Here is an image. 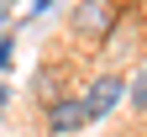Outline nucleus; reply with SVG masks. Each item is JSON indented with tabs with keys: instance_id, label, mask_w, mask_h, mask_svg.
I'll use <instances>...</instances> for the list:
<instances>
[{
	"instance_id": "obj_1",
	"label": "nucleus",
	"mask_w": 147,
	"mask_h": 137,
	"mask_svg": "<svg viewBox=\"0 0 147 137\" xmlns=\"http://www.w3.org/2000/svg\"><path fill=\"white\" fill-rule=\"evenodd\" d=\"M121 27V0H74L68 11V32L89 48H105Z\"/></svg>"
},
{
	"instance_id": "obj_2",
	"label": "nucleus",
	"mask_w": 147,
	"mask_h": 137,
	"mask_svg": "<svg viewBox=\"0 0 147 137\" xmlns=\"http://www.w3.org/2000/svg\"><path fill=\"white\" fill-rule=\"evenodd\" d=\"M126 90H131V79H126V74H116V69H110V74H100V79L84 90V106H89V127H95V121H105V116H110V111H116V106L126 100Z\"/></svg>"
},
{
	"instance_id": "obj_3",
	"label": "nucleus",
	"mask_w": 147,
	"mask_h": 137,
	"mask_svg": "<svg viewBox=\"0 0 147 137\" xmlns=\"http://www.w3.org/2000/svg\"><path fill=\"white\" fill-rule=\"evenodd\" d=\"M84 127H89L84 95H53V100H47V132L53 137H74V132H84Z\"/></svg>"
},
{
	"instance_id": "obj_4",
	"label": "nucleus",
	"mask_w": 147,
	"mask_h": 137,
	"mask_svg": "<svg viewBox=\"0 0 147 137\" xmlns=\"http://www.w3.org/2000/svg\"><path fill=\"white\" fill-rule=\"evenodd\" d=\"M126 100H131V111H142V116H147V63L131 74V90H126Z\"/></svg>"
},
{
	"instance_id": "obj_5",
	"label": "nucleus",
	"mask_w": 147,
	"mask_h": 137,
	"mask_svg": "<svg viewBox=\"0 0 147 137\" xmlns=\"http://www.w3.org/2000/svg\"><path fill=\"white\" fill-rule=\"evenodd\" d=\"M11 53H16V48H11V32H0V74L11 69Z\"/></svg>"
},
{
	"instance_id": "obj_6",
	"label": "nucleus",
	"mask_w": 147,
	"mask_h": 137,
	"mask_svg": "<svg viewBox=\"0 0 147 137\" xmlns=\"http://www.w3.org/2000/svg\"><path fill=\"white\" fill-rule=\"evenodd\" d=\"M53 5H58V0H32V16H47Z\"/></svg>"
},
{
	"instance_id": "obj_7",
	"label": "nucleus",
	"mask_w": 147,
	"mask_h": 137,
	"mask_svg": "<svg viewBox=\"0 0 147 137\" xmlns=\"http://www.w3.org/2000/svg\"><path fill=\"white\" fill-rule=\"evenodd\" d=\"M5 21H11V11H5V0H0V32H5Z\"/></svg>"
},
{
	"instance_id": "obj_8",
	"label": "nucleus",
	"mask_w": 147,
	"mask_h": 137,
	"mask_svg": "<svg viewBox=\"0 0 147 137\" xmlns=\"http://www.w3.org/2000/svg\"><path fill=\"white\" fill-rule=\"evenodd\" d=\"M5 100H11V85H0V106H5Z\"/></svg>"
}]
</instances>
